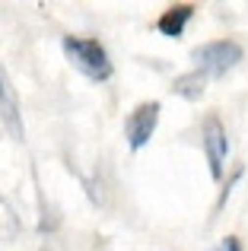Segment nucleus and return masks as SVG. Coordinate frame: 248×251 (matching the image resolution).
<instances>
[{"instance_id":"20e7f679","label":"nucleus","mask_w":248,"mask_h":251,"mask_svg":"<svg viewBox=\"0 0 248 251\" xmlns=\"http://www.w3.org/2000/svg\"><path fill=\"white\" fill-rule=\"evenodd\" d=\"M200 137H204V150H207V162H210V175L220 181V178H223L226 156H229V140H226V127L220 124L217 115H207L204 118Z\"/></svg>"},{"instance_id":"0eeeda50","label":"nucleus","mask_w":248,"mask_h":251,"mask_svg":"<svg viewBox=\"0 0 248 251\" xmlns=\"http://www.w3.org/2000/svg\"><path fill=\"white\" fill-rule=\"evenodd\" d=\"M172 89L178 92V96H185V99H200V96H204V89H207V76L200 74V70L181 74L178 80L172 83Z\"/></svg>"},{"instance_id":"f257e3e1","label":"nucleus","mask_w":248,"mask_h":251,"mask_svg":"<svg viewBox=\"0 0 248 251\" xmlns=\"http://www.w3.org/2000/svg\"><path fill=\"white\" fill-rule=\"evenodd\" d=\"M64 54L67 61L80 70L83 76L102 83L112 76V61H108L105 48L99 45V38H83V35H67L64 38Z\"/></svg>"},{"instance_id":"7ed1b4c3","label":"nucleus","mask_w":248,"mask_h":251,"mask_svg":"<svg viewBox=\"0 0 248 251\" xmlns=\"http://www.w3.org/2000/svg\"><path fill=\"white\" fill-rule=\"evenodd\" d=\"M156 121H159V102H140L124 121V137H127L130 150H143L149 143L156 130Z\"/></svg>"},{"instance_id":"423d86ee","label":"nucleus","mask_w":248,"mask_h":251,"mask_svg":"<svg viewBox=\"0 0 248 251\" xmlns=\"http://www.w3.org/2000/svg\"><path fill=\"white\" fill-rule=\"evenodd\" d=\"M191 16H194V6L191 3H175V6H169V10L159 16L156 29H159L166 38H178L181 32H185V25H188V19H191Z\"/></svg>"},{"instance_id":"6e6552de","label":"nucleus","mask_w":248,"mask_h":251,"mask_svg":"<svg viewBox=\"0 0 248 251\" xmlns=\"http://www.w3.org/2000/svg\"><path fill=\"white\" fill-rule=\"evenodd\" d=\"M19 232V216L13 213V207L0 197V239H13Z\"/></svg>"},{"instance_id":"39448f33","label":"nucleus","mask_w":248,"mask_h":251,"mask_svg":"<svg viewBox=\"0 0 248 251\" xmlns=\"http://www.w3.org/2000/svg\"><path fill=\"white\" fill-rule=\"evenodd\" d=\"M0 118H3V127L10 130L13 140H23L25 127H23V111H19V96H16V86L6 76L3 64H0Z\"/></svg>"},{"instance_id":"1a4fd4ad","label":"nucleus","mask_w":248,"mask_h":251,"mask_svg":"<svg viewBox=\"0 0 248 251\" xmlns=\"http://www.w3.org/2000/svg\"><path fill=\"white\" fill-rule=\"evenodd\" d=\"M217 251H242V245H239L236 235H226V239L220 242V248H217Z\"/></svg>"},{"instance_id":"f03ea898","label":"nucleus","mask_w":248,"mask_h":251,"mask_svg":"<svg viewBox=\"0 0 248 251\" xmlns=\"http://www.w3.org/2000/svg\"><path fill=\"white\" fill-rule=\"evenodd\" d=\"M198 70L210 80V76H223L242 61V45L232 42V38H220V42H207L200 48L191 51Z\"/></svg>"}]
</instances>
